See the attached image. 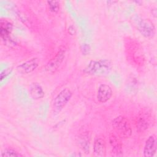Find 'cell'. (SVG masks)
Returning <instances> with one entry per match:
<instances>
[{
    "label": "cell",
    "mask_w": 157,
    "mask_h": 157,
    "mask_svg": "<svg viewBox=\"0 0 157 157\" xmlns=\"http://www.w3.org/2000/svg\"><path fill=\"white\" fill-rule=\"evenodd\" d=\"M72 93L68 88H63L55 98L52 104L53 115L58 114L70 101Z\"/></svg>",
    "instance_id": "3"
},
{
    "label": "cell",
    "mask_w": 157,
    "mask_h": 157,
    "mask_svg": "<svg viewBox=\"0 0 157 157\" xmlns=\"http://www.w3.org/2000/svg\"><path fill=\"white\" fill-rule=\"evenodd\" d=\"M66 52V48L64 47H61L56 55L46 64L45 70L51 74L56 72L61 66L65 58Z\"/></svg>",
    "instance_id": "5"
},
{
    "label": "cell",
    "mask_w": 157,
    "mask_h": 157,
    "mask_svg": "<svg viewBox=\"0 0 157 157\" xmlns=\"http://www.w3.org/2000/svg\"><path fill=\"white\" fill-rule=\"evenodd\" d=\"M81 50H82L83 53H85V55H86V54L89 53L90 50V48L89 45H88L86 44H83L82 45V47Z\"/></svg>",
    "instance_id": "17"
},
{
    "label": "cell",
    "mask_w": 157,
    "mask_h": 157,
    "mask_svg": "<svg viewBox=\"0 0 157 157\" xmlns=\"http://www.w3.org/2000/svg\"><path fill=\"white\" fill-rule=\"evenodd\" d=\"M48 10L52 13H57L60 9V2L58 1H48L47 2Z\"/></svg>",
    "instance_id": "16"
},
{
    "label": "cell",
    "mask_w": 157,
    "mask_h": 157,
    "mask_svg": "<svg viewBox=\"0 0 157 157\" xmlns=\"http://www.w3.org/2000/svg\"><path fill=\"white\" fill-rule=\"evenodd\" d=\"M13 29L12 23L8 20L2 19L1 20L0 34L2 40L6 44H12L13 40L11 34Z\"/></svg>",
    "instance_id": "6"
},
{
    "label": "cell",
    "mask_w": 157,
    "mask_h": 157,
    "mask_svg": "<svg viewBox=\"0 0 157 157\" xmlns=\"http://www.w3.org/2000/svg\"><path fill=\"white\" fill-rule=\"evenodd\" d=\"M112 93V90L109 85L105 83L101 84L98 88L97 99L99 102L105 103L111 98Z\"/></svg>",
    "instance_id": "10"
},
{
    "label": "cell",
    "mask_w": 157,
    "mask_h": 157,
    "mask_svg": "<svg viewBox=\"0 0 157 157\" xmlns=\"http://www.w3.org/2000/svg\"><path fill=\"white\" fill-rule=\"evenodd\" d=\"M24 155L12 148H6L1 153L2 157H21Z\"/></svg>",
    "instance_id": "15"
},
{
    "label": "cell",
    "mask_w": 157,
    "mask_h": 157,
    "mask_svg": "<svg viewBox=\"0 0 157 157\" xmlns=\"http://www.w3.org/2000/svg\"><path fill=\"white\" fill-rule=\"evenodd\" d=\"M78 144L82 149L86 153H89L90 136L86 133L82 134L78 137Z\"/></svg>",
    "instance_id": "14"
},
{
    "label": "cell",
    "mask_w": 157,
    "mask_h": 157,
    "mask_svg": "<svg viewBox=\"0 0 157 157\" xmlns=\"http://www.w3.org/2000/svg\"><path fill=\"white\" fill-rule=\"evenodd\" d=\"M112 127L120 137L129 138L132 134V128L129 120L122 115H119L113 120Z\"/></svg>",
    "instance_id": "2"
},
{
    "label": "cell",
    "mask_w": 157,
    "mask_h": 157,
    "mask_svg": "<svg viewBox=\"0 0 157 157\" xmlns=\"http://www.w3.org/2000/svg\"><path fill=\"white\" fill-rule=\"evenodd\" d=\"M112 63L109 59L91 61L83 69V72L91 75H106L110 73Z\"/></svg>",
    "instance_id": "1"
},
{
    "label": "cell",
    "mask_w": 157,
    "mask_h": 157,
    "mask_svg": "<svg viewBox=\"0 0 157 157\" xmlns=\"http://www.w3.org/2000/svg\"><path fill=\"white\" fill-rule=\"evenodd\" d=\"M109 144L111 153L114 156H122L123 155V145L119 136L112 132L109 135Z\"/></svg>",
    "instance_id": "7"
},
{
    "label": "cell",
    "mask_w": 157,
    "mask_h": 157,
    "mask_svg": "<svg viewBox=\"0 0 157 157\" xmlns=\"http://www.w3.org/2000/svg\"><path fill=\"white\" fill-rule=\"evenodd\" d=\"M134 25L136 26L138 31L146 37H151L155 35V28L153 24L149 20L141 18L139 17H136L134 18Z\"/></svg>",
    "instance_id": "4"
},
{
    "label": "cell",
    "mask_w": 157,
    "mask_h": 157,
    "mask_svg": "<svg viewBox=\"0 0 157 157\" xmlns=\"http://www.w3.org/2000/svg\"><path fill=\"white\" fill-rule=\"evenodd\" d=\"M39 60L37 58H31L17 67V70L18 72L23 74H27L34 71L39 66Z\"/></svg>",
    "instance_id": "8"
},
{
    "label": "cell",
    "mask_w": 157,
    "mask_h": 157,
    "mask_svg": "<svg viewBox=\"0 0 157 157\" xmlns=\"http://www.w3.org/2000/svg\"><path fill=\"white\" fill-rule=\"evenodd\" d=\"M150 116L147 113H140L136 121V128L139 132H144L147 130L150 123Z\"/></svg>",
    "instance_id": "12"
},
{
    "label": "cell",
    "mask_w": 157,
    "mask_h": 157,
    "mask_svg": "<svg viewBox=\"0 0 157 157\" xmlns=\"http://www.w3.org/2000/svg\"><path fill=\"white\" fill-rule=\"evenodd\" d=\"M29 93L33 99H41L45 94L42 86L37 82H33L29 85Z\"/></svg>",
    "instance_id": "13"
},
{
    "label": "cell",
    "mask_w": 157,
    "mask_h": 157,
    "mask_svg": "<svg viewBox=\"0 0 157 157\" xmlns=\"http://www.w3.org/2000/svg\"><path fill=\"white\" fill-rule=\"evenodd\" d=\"M157 140L155 134L150 136L145 141L144 148V156L145 157H152L156 152Z\"/></svg>",
    "instance_id": "9"
},
{
    "label": "cell",
    "mask_w": 157,
    "mask_h": 157,
    "mask_svg": "<svg viewBox=\"0 0 157 157\" xmlns=\"http://www.w3.org/2000/svg\"><path fill=\"white\" fill-rule=\"evenodd\" d=\"M93 152L97 156H105L106 152V144L104 137L97 136L93 143Z\"/></svg>",
    "instance_id": "11"
}]
</instances>
